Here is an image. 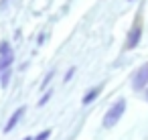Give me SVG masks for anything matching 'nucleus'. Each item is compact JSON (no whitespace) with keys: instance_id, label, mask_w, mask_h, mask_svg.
<instances>
[{"instance_id":"nucleus-9","label":"nucleus","mask_w":148,"mask_h":140,"mask_svg":"<svg viewBox=\"0 0 148 140\" xmlns=\"http://www.w3.org/2000/svg\"><path fill=\"white\" fill-rule=\"evenodd\" d=\"M53 75H55V71H51V73H49V75L45 77V81H43V89H45V85H47V83H49V81L53 79Z\"/></svg>"},{"instance_id":"nucleus-1","label":"nucleus","mask_w":148,"mask_h":140,"mask_svg":"<svg viewBox=\"0 0 148 140\" xmlns=\"http://www.w3.org/2000/svg\"><path fill=\"white\" fill-rule=\"evenodd\" d=\"M124 110H126V100H118V102H116V104L106 112V116H103V126H106V128L116 126V122L122 118Z\"/></svg>"},{"instance_id":"nucleus-7","label":"nucleus","mask_w":148,"mask_h":140,"mask_svg":"<svg viewBox=\"0 0 148 140\" xmlns=\"http://www.w3.org/2000/svg\"><path fill=\"white\" fill-rule=\"evenodd\" d=\"M10 69H6V71H2V79H0V83H2V87H6L8 85V79H10Z\"/></svg>"},{"instance_id":"nucleus-11","label":"nucleus","mask_w":148,"mask_h":140,"mask_svg":"<svg viewBox=\"0 0 148 140\" xmlns=\"http://www.w3.org/2000/svg\"><path fill=\"white\" fill-rule=\"evenodd\" d=\"M49 95H51V91H49V93H45V97H41V102H39V106H45V102L49 100Z\"/></svg>"},{"instance_id":"nucleus-8","label":"nucleus","mask_w":148,"mask_h":140,"mask_svg":"<svg viewBox=\"0 0 148 140\" xmlns=\"http://www.w3.org/2000/svg\"><path fill=\"white\" fill-rule=\"evenodd\" d=\"M49 136H51V130H45V132H41V134H39L35 140H47Z\"/></svg>"},{"instance_id":"nucleus-12","label":"nucleus","mask_w":148,"mask_h":140,"mask_svg":"<svg viewBox=\"0 0 148 140\" xmlns=\"http://www.w3.org/2000/svg\"><path fill=\"white\" fill-rule=\"evenodd\" d=\"M25 140H35V138H31V136H29V138H25Z\"/></svg>"},{"instance_id":"nucleus-13","label":"nucleus","mask_w":148,"mask_h":140,"mask_svg":"<svg viewBox=\"0 0 148 140\" xmlns=\"http://www.w3.org/2000/svg\"><path fill=\"white\" fill-rule=\"evenodd\" d=\"M146 100H148V89H146Z\"/></svg>"},{"instance_id":"nucleus-10","label":"nucleus","mask_w":148,"mask_h":140,"mask_svg":"<svg viewBox=\"0 0 148 140\" xmlns=\"http://www.w3.org/2000/svg\"><path fill=\"white\" fill-rule=\"evenodd\" d=\"M73 73H75V69H73V67H71V69H69V71H67V73H65V81H69V79H71V77H73Z\"/></svg>"},{"instance_id":"nucleus-6","label":"nucleus","mask_w":148,"mask_h":140,"mask_svg":"<svg viewBox=\"0 0 148 140\" xmlns=\"http://www.w3.org/2000/svg\"><path fill=\"white\" fill-rule=\"evenodd\" d=\"M99 91H101V87H93L91 91H87L85 95H83V106H87V104H91L97 95H99Z\"/></svg>"},{"instance_id":"nucleus-2","label":"nucleus","mask_w":148,"mask_h":140,"mask_svg":"<svg viewBox=\"0 0 148 140\" xmlns=\"http://www.w3.org/2000/svg\"><path fill=\"white\" fill-rule=\"evenodd\" d=\"M146 83H148V63H144V65L134 73V79H132L134 89H142V87H146Z\"/></svg>"},{"instance_id":"nucleus-5","label":"nucleus","mask_w":148,"mask_h":140,"mask_svg":"<svg viewBox=\"0 0 148 140\" xmlns=\"http://www.w3.org/2000/svg\"><path fill=\"white\" fill-rule=\"evenodd\" d=\"M23 114H25V108H18V110H16V112H14V114L10 116V120H8V124L4 126V132H10V130H12V128L16 126V122L21 120V116H23Z\"/></svg>"},{"instance_id":"nucleus-3","label":"nucleus","mask_w":148,"mask_h":140,"mask_svg":"<svg viewBox=\"0 0 148 140\" xmlns=\"http://www.w3.org/2000/svg\"><path fill=\"white\" fill-rule=\"evenodd\" d=\"M140 35H142V27H140V23H134L132 31L128 33V43H126V49H134V47L138 45V41H140Z\"/></svg>"},{"instance_id":"nucleus-4","label":"nucleus","mask_w":148,"mask_h":140,"mask_svg":"<svg viewBox=\"0 0 148 140\" xmlns=\"http://www.w3.org/2000/svg\"><path fill=\"white\" fill-rule=\"evenodd\" d=\"M12 61H14V53H12V49H10L8 53H2V55H0V71H6V69L12 65Z\"/></svg>"}]
</instances>
